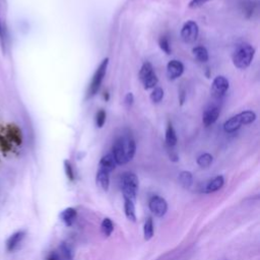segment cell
I'll use <instances>...</instances> for the list:
<instances>
[{
  "label": "cell",
  "mask_w": 260,
  "mask_h": 260,
  "mask_svg": "<svg viewBox=\"0 0 260 260\" xmlns=\"http://www.w3.org/2000/svg\"><path fill=\"white\" fill-rule=\"evenodd\" d=\"M136 143L129 135L118 137L112 146V155L116 165H125L129 162L135 154Z\"/></svg>",
  "instance_id": "obj_1"
},
{
  "label": "cell",
  "mask_w": 260,
  "mask_h": 260,
  "mask_svg": "<svg viewBox=\"0 0 260 260\" xmlns=\"http://www.w3.org/2000/svg\"><path fill=\"white\" fill-rule=\"evenodd\" d=\"M255 54L254 48L247 43L239 45L233 54V63L239 69H246L253 61Z\"/></svg>",
  "instance_id": "obj_2"
},
{
  "label": "cell",
  "mask_w": 260,
  "mask_h": 260,
  "mask_svg": "<svg viewBox=\"0 0 260 260\" xmlns=\"http://www.w3.org/2000/svg\"><path fill=\"white\" fill-rule=\"evenodd\" d=\"M139 187V181L134 173L126 172L121 176V190L124 199H129L135 202Z\"/></svg>",
  "instance_id": "obj_3"
},
{
  "label": "cell",
  "mask_w": 260,
  "mask_h": 260,
  "mask_svg": "<svg viewBox=\"0 0 260 260\" xmlns=\"http://www.w3.org/2000/svg\"><path fill=\"white\" fill-rule=\"evenodd\" d=\"M256 120V114L253 111H244L238 115L230 118L223 124V130L228 133L235 132L242 125H248Z\"/></svg>",
  "instance_id": "obj_4"
},
{
  "label": "cell",
  "mask_w": 260,
  "mask_h": 260,
  "mask_svg": "<svg viewBox=\"0 0 260 260\" xmlns=\"http://www.w3.org/2000/svg\"><path fill=\"white\" fill-rule=\"evenodd\" d=\"M108 64H109V59L106 58L101 62V64L96 68V70L92 76V79L88 85V89H87V93H86L87 99L92 98L98 92V90L104 80V77L106 75Z\"/></svg>",
  "instance_id": "obj_5"
},
{
  "label": "cell",
  "mask_w": 260,
  "mask_h": 260,
  "mask_svg": "<svg viewBox=\"0 0 260 260\" xmlns=\"http://www.w3.org/2000/svg\"><path fill=\"white\" fill-rule=\"evenodd\" d=\"M148 207L149 210L157 217H162L168 211V203L166 199L158 195H153L150 197Z\"/></svg>",
  "instance_id": "obj_6"
},
{
  "label": "cell",
  "mask_w": 260,
  "mask_h": 260,
  "mask_svg": "<svg viewBox=\"0 0 260 260\" xmlns=\"http://www.w3.org/2000/svg\"><path fill=\"white\" fill-rule=\"evenodd\" d=\"M199 28L195 21L188 20L184 23L182 29H181V38L185 43L191 44L194 43L198 37Z\"/></svg>",
  "instance_id": "obj_7"
},
{
  "label": "cell",
  "mask_w": 260,
  "mask_h": 260,
  "mask_svg": "<svg viewBox=\"0 0 260 260\" xmlns=\"http://www.w3.org/2000/svg\"><path fill=\"white\" fill-rule=\"evenodd\" d=\"M230 82L224 76H216L211 84V91L214 96H221L225 93V91L229 89Z\"/></svg>",
  "instance_id": "obj_8"
},
{
  "label": "cell",
  "mask_w": 260,
  "mask_h": 260,
  "mask_svg": "<svg viewBox=\"0 0 260 260\" xmlns=\"http://www.w3.org/2000/svg\"><path fill=\"white\" fill-rule=\"evenodd\" d=\"M184 72V65L179 60H171L167 65V76L170 79H177Z\"/></svg>",
  "instance_id": "obj_9"
},
{
  "label": "cell",
  "mask_w": 260,
  "mask_h": 260,
  "mask_svg": "<svg viewBox=\"0 0 260 260\" xmlns=\"http://www.w3.org/2000/svg\"><path fill=\"white\" fill-rule=\"evenodd\" d=\"M25 237V232L24 231H18L14 234H12L6 241V249L8 252H13L15 251L19 245L21 244L22 240Z\"/></svg>",
  "instance_id": "obj_10"
},
{
  "label": "cell",
  "mask_w": 260,
  "mask_h": 260,
  "mask_svg": "<svg viewBox=\"0 0 260 260\" xmlns=\"http://www.w3.org/2000/svg\"><path fill=\"white\" fill-rule=\"evenodd\" d=\"M219 108L215 107V106H211L209 108H207L202 115V122L205 126H210L212 125L218 118L219 116Z\"/></svg>",
  "instance_id": "obj_11"
},
{
  "label": "cell",
  "mask_w": 260,
  "mask_h": 260,
  "mask_svg": "<svg viewBox=\"0 0 260 260\" xmlns=\"http://www.w3.org/2000/svg\"><path fill=\"white\" fill-rule=\"evenodd\" d=\"M224 184V178L221 175H218L214 178H212L210 181H208V183L205 185L204 189H203V193H213L218 191L219 189L222 188Z\"/></svg>",
  "instance_id": "obj_12"
},
{
  "label": "cell",
  "mask_w": 260,
  "mask_h": 260,
  "mask_svg": "<svg viewBox=\"0 0 260 260\" xmlns=\"http://www.w3.org/2000/svg\"><path fill=\"white\" fill-rule=\"evenodd\" d=\"M76 216H77V211L73 207H67L64 210H62L59 214L60 219L66 226H71L74 223Z\"/></svg>",
  "instance_id": "obj_13"
},
{
  "label": "cell",
  "mask_w": 260,
  "mask_h": 260,
  "mask_svg": "<svg viewBox=\"0 0 260 260\" xmlns=\"http://www.w3.org/2000/svg\"><path fill=\"white\" fill-rule=\"evenodd\" d=\"M96 184L104 190V191H108L109 186H110V173L99 169L96 172Z\"/></svg>",
  "instance_id": "obj_14"
},
{
  "label": "cell",
  "mask_w": 260,
  "mask_h": 260,
  "mask_svg": "<svg viewBox=\"0 0 260 260\" xmlns=\"http://www.w3.org/2000/svg\"><path fill=\"white\" fill-rule=\"evenodd\" d=\"M115 168H116V162L111 153H108L101 158L99 164V169H102L108 173H111L112 171L115 170Z\"/></svg>",
  "instance_id": "obj_15"
},
{
  "label": "cell",
  "mask_w": 260,
  "mask_h": 260,
  "mask_svg": "<svg viewBox=\"0 0 260 260\" xmlns=\"http://www.w3.org/2000/svg\"><path fill=\"white\" fill-rule=\"evenodd\" d=\"M177 135H176V131L173 127V124L171 122L168 123L167 128H166V144L167 147H171L173 148L176 144H177Z\"/></svg>",
  "instance_id": "obj_16"
},
{
  "label": "cell",
  "mask_w": 260,
  "mask_h": 260,
  "mask_svg": "<svg viewBox=\"0 0 260 260\" xmlns=\"http://www.w3.org/2000/svg\"><path fill=\"white\" fill-rule=\"evenodd\" d=\"M124 212L127 219L131 221H136V212H135V202L129 199H124Z\"/></svg>",
  "instance_id": "obj_17"
},
{
  "label": "cell",
  "mask_w": 260,
  "mask_h": 260,
  "mask_svg": "<svg viewBox=\"0 0 260 260\" xmlns=\"http://www.w3.org/2000/svg\"><path fill=\"white\" fill-rule=\"evenodd\" d=\"M7 135L9 137L10 141L14 142L15 144H20L21 143V131L15 125H10L8 127Z\"/></svg>",
  "instance_id": "obj_18"
},
{
  "label": "cell",
  "mask_w": 260,
  "mask_h": 260,
  "mask_svg": "<svg viewBox=\"0 0 260 260\" xmlns=\"http://www.w3.org/2000/svg\"><path fill=\"white\" fill-rule=\"evenodd\" d=\"M178 179H179L180 185H181L183 188L188 189V188H190V187L192 186V184H193V176H192V174H191L190 172H188V171H183V172H181L180 175H179V177H178Z\"/></svg>",
  "instance_id": "obj_19"
},
{
  "label": "cell",
  "mask_w": 260,
  "mask_h": 260,
  "mask_svg": "<svg viewBox=\"0 0 260 260\" xmlns=\"http://www.w3.org/2000/svg\"><path fill=\"white\" fill-rule=\"evenodd\" d=\"M154 234V225H153V220L152 217H147V219L144 222L143 225V237L145 241H149Z\"/></svg>",
  "instance_id": "obj_20"
},
{
  "label": "cell",
  "mask_w": 260,
  "mask_h": 260,
  "mask_svg": "<svg viewBox=\"0 0 260 260\" xmlns=\"http://www.w3.org/2000/svg\"><path fill=\"white\" fill-rule=\"evenodd\" d=\"M192 52H193L194 57H195L199 62L204 63V62H207V61H208L209 56H208V52H207V50H206L205 47H202V46L195 47V48H193Z\"/></svg>",
  "instance_id": "obj_21"
},
{
  "label": "cell",
  "mask_w": 260,
  "mask_h": 260,
  "mask_svg": "<svg viewBox=\"0 0 260 260\" xmlns=\"http://www.w3.org/2000/svg\"><path fill=\"white\" fill-rule=\"evenodd\" d=\"M101 231L105 237H110L114 231V223L111 218L105 217L101 223Z\"/></svg>",
  "instance_id": "obj_22"
},
{
  "label": "cell",
  "mask_w": 260,
  "mask_h": 260,
  "mask_svg": "<svg viewBox=\"0 0 260 260\" xmlns=\"http://www.w3.org/2000/svg\"><path fill=\"white\" fill-rule=\"evenodd\" d=\"M197 165L200 167V168H208L211 166L212 161H213V157L210 153L208 152H205V153H202L200 154L198 157H197Z\"/></svg>",
  "instance_id": "obj_23"
},
{
  "label": "cell",
  "mask_w": 260,
  "mask_h": 260,
  "mask_svg": "<svg viewBox=\"0 0 260 260\" xmlns=\"http://www.w3.org/2000/svg\"><path fill=\"white\" fill-rule=\"evenodd\" d=\"M141 82H142L143 87L145 89H150V88H154L155 87V85L158 82V78H157L156 74L154 72H152L147 77H145Z\"/></svg>",
  "instance_id": "obj_24"
},
{
  "label": "cell",
  "mask_w": 260,
  "mask_h": 260,
  "mask_svg": "<svg viewBox=\"0 0 260 260\" xmlns=\"http://www.w3.org/2000/svg\"><path fill=\"white\" fill-rule=\"evenodd\" d=\"M60 251H61V254H62V257L64 258V260H72L73 259L72 247L67 242L61 243Z\"/></svg>",
  "instance_id": "obj_25"
},
{
  "label": "cell",
  "mask_w": 260,
  "mask_h": 260,
  "mask_svg": "<svg viewBox=\"0 0 260 260\" xmlns=\"http://www.w3.org/2000/svg\"><path fill=\"white\" fill-rule=\"evenodd\" d=\"M153 71V67L151 65V63L149 62H144L140 68V71H139V79L140 81H142L145 77H147L149 74H151Z\"/></svg>",
  "instance_id": "obj_26"
},
{
  "label": "cell",
  "mask_w": 260,
  "mask_h": 260,
  "mask_svg": "<svg viewBox=\"0 0 260 260\" xmlns=\"http://www.w3.org/2000/svg\"><path fill=\"white\" fill-rule=\"evenodd\" d=\"M164 98V90L161 87H154L150 93V101L152 103H159Z\"/></svg>",
  "instance_id": "obj_27"
},
{
  "label": "cell",
  "mask_w": 260,
  "mask_h": 260,
  "mask_svg": "<svg viewBox=\"0 0 260 260\" xmlns=\"http://www.w3.org/2000/svg\"><path fill=\"white\" fill-rule=\"evenodd\" d=\"M106 119H107V113L105 112V110H103V109L99 110V111L96 112V114H95V118H94L96 127L102 128V127L104 126L105 122H106Z\"/></svg>",
  "instance_id": "obj_28"
},
{
  "label": "cell",
  "mask_w": 260,
  "mask_h": 260,
  "mask_svg": "<svg viewBox=\"0 0 260 260\" xmlns=\"http://www.w3.org/2000/svg\"><path fill=\"white\" fill-rule=\"evenodd\" d=\"M158 46L159 48L166 53V54H171V45H170V42L168 40L167 37L165 36H161L159 37L158 39Z\"/></svg>",
  "instance_id": "obj_29"
},
{
  "label": "cell",
  "mask_w": 260,
  "mask_h": 260,
  "mask_svg": "<svg viewBox=\"0 0 260 260\" xmlns=\"http://www.w3.org/2000/svg\"><path fill=\"white\" fill-rule=\"evenodd\" d=\"M64 171H65V174H66L67 178L69 179V181H73L75 179L73 167H72L71 162L68 159L64 160Z\"/></svg>",
  "instance_id": "obj_30"
},
{
  "label": "cell",
  "mask_w": 260,
  "mask_h": 260,
  "mask_svg": "<svg viewBox=\"0 0 260 260\" xmlns=\"http://www.w3.org/2000/svg\"><path fill=\"white\" fill-rule=\"evenodd\" d=\"M133 102H134V95L132 92H128L125 98H124V105L127 107V108H130L132 105H133Z\"/></svg>",
  "instance_id": "obj_31"
},
{
  "label": "cell",
  "mask_w": 260,
  "mask_h": 260,
  "mask_svg": "<svg viewBox=\"0 0 260 260\" xmlns=\"http://www.w3.org/2000/svg\"><path fill=\"white\" fill-rule=\"evenodd\" d=\"M209 0H191L188 4V6L190 8H197V7H200L202 6L203 4H205L206 2H208Z\"/></svg>",
  "instance_id": "obj_32"
},
{
  "label": "cell",
  "mask_w": 260,
  "mask_h": 260,
  "mask_svg": "<svg viewBox=\"0 0 260 260\" xmlns=\"http://www.w3.org/2000/svg\"><path fill=\"white\" fill-rule=\"evenodd\" d=\"M47 260H60V256L56 253V252H51L48 257Z\"/></svg>",
  "instance_id": "obj_33"
},
{
  "label": "cell",
  "mask_w": 260,
  "mask_h": 260,
  "mask_svg": "<svg viewBox=\"0 0 260 260\" xmlns=\"http://www.w3.org/2000/svg\"><path fill=\"white\" fill-rule=\"evenodd\" d=\"M180 95H181V98H180V104L183 105V103H184V101H185V90H182V91L180 92Z\"/></svg>",
  "instance_id": "obj_34"
},
{
  "label": "cell",
  "mask_w": 260,
  "mask_h": 260,
  "mask_svg": "<svg viewBox=\"0 0 260 260\" xmlns=\"http://www.w3.org/2000/svg\"><path fill=\"white\" fill-rule=\"evenodd\" d=\"M0 40L2 42V44H4V40H3V29H2V25H1V21H0Z\"/></svg>",
  "instance_id": "obj_35"
},
{
  "label": "cell",
  "mask_w": 260,
  "mask_h": 260,
  "mask_svg": "<svg viewBox=\"0 0 260 260\" xmlns=\"http://www.w3.org/2000/svg\"><path fill=\"white\" fill-rule=\"evenodd\" d=\"M104 98H105V100H106V101H108V100H109V94H108V92H106V93H105Z\"/></svg>",
  "instance_id": "obj_36"
}]
</instances>
